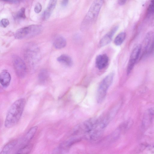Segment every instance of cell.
I'll return each instance as SVG.
<instances>
[{"mask_svg": "<svg viewBox=\"0 0 154 154\" xmlns=\"http://www.w3.org/2000/svg\"><path fill=\"white\" fill-rule=\"evenodd\" d=\"M26 101L23 98L15 101L8 109L5 117L4 125L7 128H12L19 121L23 114Z\"/></svg>", "mask_w": 154, "mask_h": 154, "instance_id": "1", "label": "cell"}, {"mask_svg": "<svg viewBox=\"0 0 154 154\" xmlns=\"http://www.w3.org/2000/svg\"><path fill=\"white\" fill-rule=\"evenodd\" d=\"M103 0H94L81 24L82 29L89 27L96 20L102 5Z\"/></svg>", "mask_w": 154, "mask_h": 154, "instance_id": "2", "label": "cell"}, {"mask_svg": "<svg viewBox=\"0 0 154 154\" xmlns=\"http://www.w3.org/2000/svg\"><path fill=\"white\" fill-rule=\"evenodd\" d=\"M43 30L42 26L38 25H32L18 29L14 34L17 39L32 37L40 34Z\"/></svg>", "mask_w": 154, "mask_h": 154, "instance_id": "3", "label": "cell"}, {"mask_svg": "<svg viewBox=\"0 0 154 154\" xmlns=\"http://www.w3.org/2000/svg\"><path fill=\"white\" fill-rule=\"evenodd\" d=\"M114 75L113 72L109 73L100 82L97 95V100L98 103H101L105 98L107 90L113 82Z\"/></svg>", "mask_w": 154, "mask_h": 154, "instance_id": "4", "label": "cell"}, {"mask_svg": "<svg viewBox=\"0 0 154 154\" xmlns=\"http://www.w3.org/2000/svg\"><path fill=\"white\" fill-rule=\"evenodd\" d=\"M141 45H137L133 48L131 53L128 63L127 73L129 75L131 72L136 63L139 59L141 50Z\"/></svg>", "mask_w": 154, "mask_h": 154, "instance_id": "5", "label": "cell"}, {"mask_svg": "<svg viewBox=\"0 0 154 154\" xmlns=\"http://www.w3.org/2000/svg\"><path fill=\"white\" fill-rule=\"evenodd\" d=\"M13 63L17 75L20 78L24 77L26 74V67L23 60L18 56H14L13 57Z\"/></svg>", "mask_w": 154, "mask_h": 154, "instance_id": "6", "label": "cell"}, {"mask_svg": "<svg viewBox=\"0 0 154 154\" xmlns=\"http://www.w3.org/2000/svg\"><path fill=\"white\" fill-rule=\"evenodd\" d=\"M118 28V26L114 27L102 37L100 42L99 45L100 46H105L110 42L114 35L117 30Z\"/></svg>", "mask_w": 154, "mask_h": 154, "instance_id": "7", "label": "cell"}, {"mask_svg": "<svg viewBox=\"0 0 154 154\" xmlns=\"http://www.w3.org/2000/svg\"><path fill=\"white\" fill-rule=\"evenodd\" d=\"M109 61L108 56L105 54L97 56L96 59V66L99 69H102L107 65Z\"/></svg>", "mask_w": 154, "mask_h": 154, "instance_id": "8", "label": "cell"}, {"mask_svg": "<svg viewBox=\"0 0 154 154\" xmlns=\"http://www.w3.org/2000/svg\"><path fill=\"white\" fill-rule=\"evenodd\" d=\"M37 126H35L31 128L27 132L21 142V147L28 144L32 139L37 131Z\"/></svg>", "mask_w": 154, "mask_h": 154, "instance_id": "9", "label": "cell"}, {"mask_svg": "<svg viewBox=\"0 0 154 154\" xmlns=\"http://www.w3.org/2000/svg\"><path fill=\"white\" fill-rule=\"evenodd\" d=\"M146 20L149 24L154 26V2L152 0L147 9Z\"/></svg>", "mask_w": 154, "mask_h": 154, "instance_id": "10", "label": "cell"}, {"mask_svg": "<svg viewBox=\"0 0 154 154\" xmlns=\"http://www.w3.org/2000/svg\"><path fill=\"white\" fill-rule=\"evenodd\" d=\"M57 1V0H50L47 7L43 14V17L44 20H47L50 17L56 6Z\"/></svg>", "mask_w": 154, "mask_h": 154, "instance_id": "11", "label": "cell"}, {"mask_svg": "<svg viewBox=\"0 0 154 154\" xmlns=\"http://www.w3.org/2000/svg\"><path fill=\"white\" fill-rule=\"evenodd\" d=\"M11 80V76L8 71H4L0 74V82L1 85L4 87H8Z\"/></svg>", "mask_w": 154, "mask_h": 154, "instance_id": "12", "label": "cell"}, {"mask_svg": "<svg viewBox=\"0 0 154 154\" xmlns=\"http://www.w3.org/2000/svg\"><path fill=\"white\" fill-rule=\"evenodd\" d=\"M18 142L17 140H14L11 142L5 145L3 148L1 154L10 153L16 148L18 145Z\"/></svg>", "mask_w": 154, "mask_h": 154, "instance_id": "13", "label": "cell"}, {"mask_svg": "<svg viewBox=\"0 0 154 154\" xmlns=\"http://www.w3.org/2000/svg\"><path fill=\"white\" fill-rule=\"evenodd\" d=\"M66 44L65 39L62 36H57L55 38L53 45L54 47L57 49H60L65 47Z\"/></svg>", "mask_w": 154, "mask_h": 154, "instance_id": "14", "label": "cell"}, {"mask_svg": "<svg viewBox=\"0 0 154 154\" xmlns=\"http://www.w3.org/2000/svg\"><path fill=\"white\" fill-rule=\"evenodd\" d=\"M57 61L60 63L68 67L72 66L73 61L71 58L66 54H62L57 58Z\"/></svg>", "mask_w": 154, "mask_h": 154, "instance_id": "15", "label": "cell"}, {"mask_svg": "<svg viewBox=\"0 0 154 154\" xmlns=\"http://www.w3.org/2000/svg\"><path fill=\"white\" fill-rule=\"evenodd\" d=\"M126 37L125 33L122 32L119 33L116 37L114 41L115 44L117 46L120 45L123 42Z\"/></svg>", "mask_w": 154, "mask_h": 154, "instance_id": "16", "label": "cell"}, {"mask_svg": "<svg viewBox=\"0 0 154 154\" xmlns=\"http://www.w3.org/2000/svg\"><path fill=\"white\" fill-rule=\"evenodd\" d=\"M32 146L31 144H27L21 147L16 152V153H27L31 150Z\"/></svg>", "mask_w": 154, "mask_h": 154, "instance_id": "17", "label": "cell"}, {"mask_svg": "<svg viewBox=\"0 0 154 154\" xmlns=\"http://www.w3.org/2000/svg\"><path fill=\"white\" fill-rule=\"evenodd\" d=\"M152 116V115L149 113L148 111L147 113L145 114L143 120V125L144 126H147L151 123Z\"/></svg>", "mask_w": 154, "mask_h": 154, "instance_id": "18", "label": "cell"}, {"mask_svg": "<svg viewBox=\"0 0 154 154\" xmlns=\"http://www.w3.org/2000/svg\"><path fill=\"white\" fill-rule=\"evenodd\" d=\"M48 76V72L45 69H43L38 74V79L41 82L45 81Z\"/></svg>", "mask_w": 154, "mask_h": 154, "instance_id": "19", "label": "cell"}, {"mask_svg": "<svg viewBox=\"0 0 154 154\" xmlns=\"http://www.w3.org/2000/svg\"><path fill=\"white\" fill-rule=\"evenodd\" d=\"M25 9L22 8L17 12L16 14V17L18 18H25L26 17L25 15Z\"/></svg>", "mask_w": 154, "mask_h": 154, "instance_id": "20", "label": "cell"}, {"mask_svg": "<svg viewBox=\"0 0 154 154\" xmlns=\"http://www.w3.org/2000/svg\"><path fill=\"white\" fill-rule=\"evenodd\" d=\"M9 23V20L6 18L2 19L0 23V26L2 27H6Z\"/></svg>", "mask_w": 154, "mask_h": 154, "instance_id": "21", "label": "cell"}, {"mask_svg": "<svg viewBox=\"0 0 154 154\" xmlns=\"http://www.w3.org/2000/svg\"><path fill=\"white\" fill-rule=\"evenodd\" d=\"M42 9V6L41 4L38 2L35 5L34 8V11L36 13H40Z\"/></svg>", "mask_w": 154, "mask_h": 154, "instance_id": "22", "label": "cell"}, {"mask_svg": "<svg viewBox=\"0 0 154 154\" xmlns=\"http://www.w3.org/2000/svg\"><path fill=\"white\" fill-rule=\"evenodd\" d=\"M2 1L11 3L17 4L22 1V0H1Z\"/></svg>", "mask_w": 154, "mask_h": 154, "instance_id": "23", "label": "cell"}, {"mask_svg": "<svg viewBox=\"0 0 154 154\" xmlns=\"http://www.w3.org/2000/svg\"><path fill=\"white\" fill-rule=\"evenodd\" d=\"M69 0H63L61 3L62 6L65 7L67 5L68 2Z\"/></svg>", "mask_w": 154, "mask_h": 154, "instance_id": "24", "label": "cell"}, {"mask_svg": "<svg viewBox=\"0 0 154 154\" xmlns=\"http://www.w3.org/2000/svg\"><path fill=\"white\" fill-rule=\"evenodd\" d=\"M127 0H118V3L120 5H123L126 3Z\"/></svg>", "mask_w": 154, "mask_h": 154, "instance_id": "25", "label": "cell"}, {"mask_svg": "<svg viewBox=\"0 0 154 154\" xmlns=\"http://www.w3.org/2000/svg\"><path fill=\"white\" fill-rule=\"evenodd\" d=\"M148 111L152 116L154 115V107L150 109Z\"/></svg>", "mask_w": 154, "mask_h": 154, "instance_id": "26", "label": "cell"}, {"mask_svg": "<svg viewBox=\"0 0 154 154\" xmlns=\"http://www.w3.org/2000/svg\"><path fill=\"white\" fill-rule=\"evenodd\" d=\"M152 0L154 2V0Z\"/></svg>", "mask_w": 154, "mask_h": 154, "instance_id": "27", "label": "cell"}]
</instances>
